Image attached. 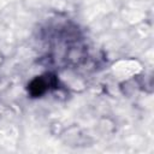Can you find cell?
Instances as JSON below:
<instances>
[{
    "label": "cell",
    "instance_id": "1",
    "mask_svg": "<svg viewBox=\"0 0 154 154\" xmlns=\"http://www.w3.org/2000/svg\"><path fill=\"white\" fill-rule=\"evenodd\" d=\"M46 87H47V84H46L42 79H35V81L31 83L30 89H31V91H32L35 95H37V94H41L42 91H45Z\"/></svg>",
    "mask_w": 154,
    "mask_h": 154
}]
</instances>
